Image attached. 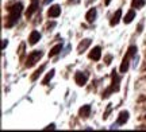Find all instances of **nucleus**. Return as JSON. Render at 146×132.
Here are the masks:
<instances>
[{
    "label": "nucleus",
    "mask_w": 146,
    "mask_h": 132,
    "mask_svg": "<svg viewBox=\"0 0 146 132\" xmlns=\"http://www.w3.org/2000/svg\"><path fill=\"white\" fill-rule=\"evenodd\" d=\"M89 45H91V39H84L83 42L78 45V53H83V51L88 47Z\"/></svg>",
    "instance_id": "12"
},
{
    "label": "nucleus",
    "mask_w": 146,
    "mask_h": 132,
    "mask_svg": "<svg viewBox=\"0 0 146 132\" xmlns=\"http://www.w3.org/2000/svg\"><path fill=\"white\" fill-rule=\"evenodd\" d=\"M100 57H102V49L99 46H96V47L92 49V51L89 53V58L94 59V61H99Z\"/></svg>",
    "instance_id": "5"
},
{
    "label": "nucleus",
    "mask_w": 146,
    "mask_h": 132,
    "mask_svg": "<svg viewBox=\"0 0 146 132\" xmlns=\"http://www.w3.org/2000/svg\"><path fill=\"white\" fill-rule=\"evenodd\" d=\"M36 7H38V4H36V0H33V4L29 7V10H27V12H26V15H27V18L29 16H31L34 12L36 11Z\"/></svg>",
    "instance_id": "13"
},
{
    "label": "nucleus",
    "mask_w": 146,
    "mask_h": 132,
    "mask_svg": "<svg viewBox=\"0 0 146 132\" xmlns=\"http://www.w3.org/2000/svg\"><path fill=\"white\" fill-rule=\"evenodd\" d=\"M127 70H129V57H125L123 61H122V65H120V72L126 73Z\"/></svg>",
    "instance_id": "14"
},
{
    "label": "nucleus",
    "mask_w": 146,
    "mask_h": 132,
    "mask_svg": "<svg viewBox=\"0 0 146 132\" xmlns=\"http://www.w3.org/2000/svg\"><path fill=\"white\" fill-rule=\"evenodd\" d=\"M85 19H87V22H88V23H92V22L96 19V8H91V10L87 12Z\"/></svg>",
    "instance_id": "8"
},
{
    "label": "nucleus",
    "mask_w": 146,
    "mask_h": 132,
    "mask_svg": "<svg viewBox=\"0 0 146 132\" xmlns=\"http://www.w3.org/2000/svg\"><path fill=\"white\" fill-rule=\"evenodd\" d=\"M87 79H88V76L85 73L77 72V73L74 74V81H76V84H77L78 86H84V85L87 84Z\"/></svg>",
    "instance_id": "3"
},
{
    "label": "nucleus",
    "mask_w": 146,
    "mask_h": 132,
    "mask_svg": "<svg viewBox=\"0 0 146 132\" xmlns=\"http://www.w3.org/2000/svg\"><path fill=\"white\" fill-rule=\"evenodd\" d=\"M104 3H106V4H107V5H108L110 3H111V0H104Z\"/></svg>",
    "instance_id": "23"
},
{
    "label": "nucleus",
    "mask_w": 146,
    "mask_h": 132,
    "mask_svg": "<svg viewBox=\"0 0 146 132\" xmlns=\"http://www.w3.org/2000/svg\"><path fill=\"white\" fill-rule=\"evenodd\" d=\"M89 113H91V105H83V108L80 109V116L88 117Z\"/></svg>",
    "instance_id": "11"
},
{
    "label": "nucleus",
    "mask_w": 146,
    "mask_h": 132,
    "mask_svg": "<svg viewBox=\"0 0 146 132\" xmlns=\"http://www.w3.org/2000/svg\"><path fill=\"white\" fill-rule=\"evenodd\" d=\"M106 64L108 65V64H111V55H108L107 58H106Z\"/></svg>",
    "instance_id": "20"
},
{
    "label": "nucleus",
    "mask_w": 146,
    "mask_h": 132,
    "mask_svg": "<svg viewBox=\"0 0 146 132\" xmlns=\"http://www.w3.org/2000/svg\"><path fill=\"white\" fill-rule=\"evenodd\" d=\"M135 18V11L134 10H130L127 14H126V16L123 18V22H125L126 24H129V23H131L133 22V19Z\"/></svg>",
    "instance_id": "10"
},
{
    "label": "nucleus",
    "mask_w": 146,
    "mask_h": 132,
    "mask_svg": "<svg viewBox=\"0 0 146 132\" xmlns=\"http://www.w3.org/2000/svg\"><path fill=\"white\" fill-rule=\"evenodd\" d=\"M145 119H146V116H145Z\"/></svg>",
    "instance_id": "25"
},
{
    "label": "nucleus",
    "mask_w": 146,
    "mask_h": 132,
    "mask_svg": "<svg viewBox=\"0 0 146 132\" xmlns=\"http://www.w3.org/2000/svg\"><path fill=\"white\" fill-rule=\"evenodd\" d=\"M54 128H56V125H54V124H50V125L46 127V129H54Z\"/></svg>",
    "instance_id": "21"
},
{
    "label": "nucleus",
    "mask_w": 146,
    "mask_h": 132,
    "mask_svg": "<svg viewBox=\"0 0 146 132\" xmlns=\"http://www.w3.org/2000/svg\"><path fill=\"white\" fill-rule=\"evenodd\" d=\"M131 5H133V8H142L143 5H145V0H133L131 1Z\"/></svg>",
    "instance_id": "16"
},
{
    "label": "nucleus",
    "mask_w": 146,
    "mask_h": 132,
    "mask_svg": "<svg viewBox=\"0 0 146 132\" xmlns=\"http://www.w3.org/2000/svg\"><path fill=\"white\" fill-rule=\"evenodd\" d=\"M22 8H23V5H22L21 3L14 4L10 8V15H8L7 27H12L16 23V22H18V19H19V16H21V14H22Z\"/></svg>",
    "instance_id": "1"
},
{
    "label": "nucleus",
    "mask_w": 146,
    "mask_h": 132,
    "mask_svg": "<svg viewBox=\"0 0 146 132\" xmlns=\"http://www.w3.org/2000/svg\"><path fill=\"white\" fill-rule=\"evenodd\" d=\"M137 51H138V50H137L135 46H130V47H129V51H127V55H126V57L131 58V57H134V55H135Z\"/></svg>",
    "instance_id": "19"
},
{
    "label": "nucleus",
    "mask_w": 146,
    "mask_h": 132,
    "mask_svg": "<svg viewBox=\"0 0 146 132\" xmlns=\"http://www.w3.org/2000/svg\"><path fill=\"white\" fill-rule=\"evenodd\" d=\"M5 46H7V39H4V41H3V46H1V47H3V50L5 49Z\"/></svg>",
    "instance_id": "22"
},
{
    "label": "nucleus",
    "mask_w": 146,
    "mask_h": 132,
    "mask_svg": "<svg viewBox=\"0 0 146 132\" xmlns=\"http://www.w3.org/2000/svg\"><path fill=\"white\" fill-rule=\"evenodd\" d=\"M62 50V45H57V46H54V47L50 50V53H49V57H54V55H57L60 51Z\"/></svg>",
    "instance_id": "15"
},
{
    "label": "nucleus",
    "mask_w": 146,
    "mask_h": 132,
    "mask_svg": "<svg viewBox=\"0 0 146 132\" xmlns=\"http://www.w3.org/2000/svg\"><path fill=\"white\" fill-rule=\"evenodd\" d=\"M54 73H56L54 70H50V72H49V73L46 74V77L43 78V81H42V84H43V85H47V84H49V81H50V79L53 78V76H54Z\"/></svg>",
    "instance_id": "17"
},
{
    "label": "nucleus",
    "mask_w": 146,
    "mask_h": 132,
    "mask_svg": "<svg viewBox=\"0 0 146 132\" xmlns=\"http://www.w3.org/2000/svg\"><path fill=\"white\" fill-rule=\"evenodd\" d=\"M122 19V10H118L114 14V16H112V19H111V26H115V24H118L119 23V20Z\"/></svg>",
    "instance_id": "9"
},
{
    "label": "nucleus",
    "mask_w": 146,
    "mask_h": 132,
    "mask_svg": "<svg viewBox=\"0 0 146 132\" xmlns=\"http://www.w3.org/2000/svg\"><path fill=\"white\" fill-rule=\"evenodd\" d=\"M39 39H41V34L34 30V31H31L30 37H29V43H30V45H35V43L38 42Z\"/></svg>",
    "instance_id": "6"
},
{
    "label": "nucleus",
    "mask_w": 146,
    "mask_h": 132,
    "mask_svg": "<svg viewBox=\"0 0 146 132\" xmlns=\"http://www.w3.org/2000/svg\"><path fill=\"white\" fill-rule=\"evenodd\" d=\"M49 1H52V0H46V1H45V3H49Z\"/></svg>",
    "instance_id": "24"
},
{
    "label": "nucleus",
    "mask_w": 146,
    "mask_h": 132,
    "mask_svg": "<svg viewBox=\"0 0 146 132\" xmlns=\"http://www.w3.org/2000/svg\"><path fill=\"white\" fill-rule=\"evenodd\" d=\"M43 70H45V65H42L41 68L38 69V70H36L35 73H34V74H33V76H31V79H33V81H35V79L38 78V77H39V74H41L42 72H43Z\"/></svg>",
    "instance_id": "18"
},
{
    "label": "nucleus",
    "mask_w": 146,
    "mask_h": 132,
    "mask_svg": "<svg viewBox=\"0 0 146 132\" xmlns=\"http://www.w3.org/2000/svg\"><path fill=\"white\" fill-rule=\"evenodd\" d=\"M42 51H39V50H35V51H33V53L29 54V58H27V62H26V66L27 68H31V66H34V65L39 61V59L42 58Z\"/></svg>",
    "instance_id": "2"
},
{
    "label": "nucleus",
    "mask_w": 146,
    "mask_h": 132,
    "mask_svg": "<svg viewBox=\"0 0 146 132\" xmlns=\"http://www.w3.org/2000/svg\"><path fill=\"white\" fill-rule=\"evenodd\" d=\"M60 14H61V7H60V5H52V7L49 8V11H47L49 18H58Z\"/></svg>",
    "instance_id": "4"
},
{
    "label": "nucleus",
    "mask_w": 146,
    "mask_h": 132,
    "mask_svg": "<svg viewBox=\"0 0 146 132\" xmlns=\"http://www.w3.org/2000/svg\"><path fill=\"white\" fill-rule=\"evenodd\" d=\"M129 120V112H120L119 116H118V121H116V124H119V125H122V124H126V121Z\"/></svg>",
    "instance_id": "7"
}]
</instances>
